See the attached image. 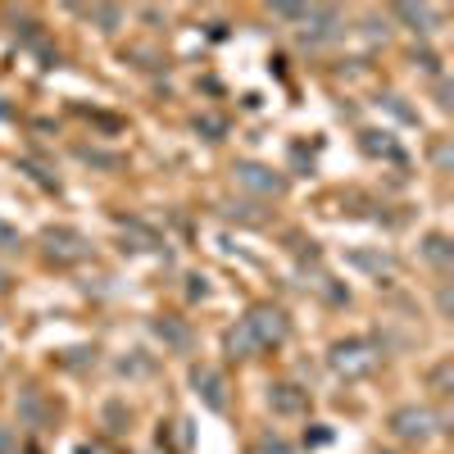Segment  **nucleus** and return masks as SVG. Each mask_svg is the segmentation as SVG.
<instances>
[{
    "label": "nucleus",
    "instance_id": "f03ea898",
    "mask_svg": "<svg viewBox=\"0 0 454 454\" xmlns=\"http://www.w3.org/2000/svg\"><path fill=\"white\" fill-rule=\"evenodd\" d=\"M387 427H391V436L395 441H409V445H423V441H432L436 432H441V413L436 409H427V404H400L391 419H387Z\"/></svg>",
    "mask_w": 454,
    "mask_h": 454
},
{
    "label": "nucleus",
    "instance_id": "20e7f679",
    "mask_svg": "<svg viewBox=\"0 0 454 454\" xmlns=\"http://www.w3.org/2000/svg\"><path fill=\"white\" fill-rule=\"evenodd\" d=\"M192 387H196V395L205 400V409H214V413L227 409V377H223L218 368L196 364V368H192Z\"/></svg>",
    "mask_w": 454,
    "mask_h": 454
},
{
    "label": "nucleus",
    "instance_id": "39448f33",
    "mask_svg": "<svg viewBox=\"0 0 454 454\" xmlns=\"http://www.w3.org/2000/svg\"><path fill=\"white\" fill-rule=\"evenodd\" d=\"M42 241H46V259H55V263L87 259V241H82V232H73V227H51Z\"/></svg>",
    "mask_w": 454,
    "mask_h": 454
},
{
    "label": "nucleus",
    "instance_id": "a211bd4d",
    "mask_svg": "<svg viewBox=\"0 0 454 454\" xmlns=\"http://www.w3.org/2000/svg\"><path fill=\"white\" fill-rule=\"evenodd\" d=\"M450 372H454V368H450V359H441V364L427 372V382H432V391H436V395H450Z\"/></svg>",
    "mask_w": 454,
    "mask_h": 454
},
{
    "label": "nucleus",
    "instance_id": "0eeeda50",
    "mask_svg": "<svg viewBox=\"0 0 454 454\" xmlns=\"http://www.w3.org/2000/svg\"><path fill=\"white\" fill-rule=\"evenodd\" d=\"M269 409L282 413V419H295V413L309 409V391H300L295 382H273L269 387Z\"/></svg>",
    "mask_w": 454,
    "mask_h": 454
},
{
    "label": "nucleus",
    "instance_id": "f3484780",
    "mask_svg": "<svg viewBox=\"0 0 454 454\" xmlns=\"http://www.w3.org/2000/svg\"><path fill=\"white\" fill-rule=\"evenodd\" d=\"M364 150H368V155H391V160H400V150L387 141V132H364Z\"/></svg>",
    "mask_w": 454,
    "mask_h": 454
},
{
    "label": "nucleus",
    "instance_id": "1a4fd4ad",
    "mask_svg": "<svg viewBox=\"0 0 454 454\" xmlns=\"http://www.w3.org/2000/svg\"><path fill=\"white\" fill-rule=\"evenodd\" d=\"M155 336L164 340L168 350H177V355L192 350V327H186L182 318H155Z\"/></svg>",
    "mask_w": 454,
    "mask_h": 454
},
{
    "label": "nucleus",
    "instance_id": "f8f14e48",
    "mask_svg": "<svg viewBox=\"0 0 454 454\" xmlns=\"http://www.w3.org/2000/svg\"><path fill=\"white\" fill-rule=\"evenodd\" d=\"M51 404L42 400V391H23L19 395V419H27V423H51Z\"/></svg>",
    "mask_w": 454,
    "mask_h": 454
},
{
    "label": "nucleus",
    "instance_id": "2eb2a0df",
    "mask_svg": "<svg viewBox=\"0 0 454 454\" xmlns=\"http://www.w3.org/2000/svg\"><path fill=\"white\" fill-rule=\"evenodd\" d=\"M423 254H427V263H436V269H450V241L445 237H427Z\"/></svg>",
    "mask_w": 454,
    "mask_h": 454
},
{
    "label": "nucleus",
    "instance_id": "6ab92c4d",
    "mask_svg": "<svg viewBox=\"0 0 454 454\" xmlns=\"http://www.w3.org/2000/svg\"><path fill=\"white\" fill-rule=\"evenodd\" d=\"M78 155H82L87 164H105V168H119V155H100V150H91V145H82Z\"/></svg>",
    "mask_w": 454,
    "mask_h": 454
},
{
    "label": "nucleus",
    "instance_id": "f257e3e1",
    "mask_svg": "<svg viewBox=\"0 0 454 454\" xmlns=\"http://www.w3.org/2000/svg\"><path fill=\"white\" fill-rule=\"evenodd\" d=\"M377 364H382V346L372 336H346L327 350V368L336 377H346V382H359V377L377 372Z\"/></svg>",
    "mask_w": 454,
    "mask_h": 454
},
{
    "label": "nucleus",
    "instance_id": "9b49d317",
    "mask_svg": "<svg viewBox=\"0 0 454 454\" xmlns=\"http://www.w3.org/2000/svg\"><path fill=\"white\" fill-rule=\"evenodd\" d=\"M350 263H355V269H364V273H372L377 282H382V278H391V273H395V263H391V254H372V250H355V254H350Z\"/></svg>",
    "mask_w": 454,
    "mask_h": 454
},
{
    "label": "nucleus",
    "instance_id": "423d86ee",
    "mask_svg": "<svg viewBox=\"0 0 454 454\" xmlns=\"http://www.w3.org/2000/svg\"><path fill=\"white\" fill-rule=\"evenodd\" d=\"M237 182L254 196H282V186H286L273 168H263V164H237Z\"/></svg>",
    "mask_w": 454,
    "mask_h": 454
},
{
    "label": "nucleus",
    "instance_id": "5701e85b",
    "mask_svg": "<svg viewBox=\"0 0 454 454\" xmlns=\"http://www.w3.org/2000/svg\"><path fill=\"white\" fill-rule=\"evenodd\" d=\"M305 441H309V445H327V441H332V432H327V427H318V432H314V436H305Z\"/></svg>",
    "mask_w": 454,
    "mask_h": 454
},
{
    "label": "nucleus",
    "instance_id": "412c9836",
    "mask_svg": "<svg viewBox=\"0 0 454 454\" xmlns=\"http://www.w3.org/2000/svg\"><path fill=\"white\" fill-rule=\"evenodd\" d=\"M0 454H19V436L10 427H0Z\"/></svg>",
    "mask_w": 454,
    "mask_h": 454
},
{
    "label": "nucleus",
    "instance_id": "dca6fc26",
    "mask_svg": "<svg viewBox=\"0 0 454 454\" xmlns=\"http://www.w3.org/2000/svg\"><path fill=\"white\" fill-rule=\"evenodd\" d=\"M87 19H96L105 32H114V27H119L123 23V10H114V5H91V10H82Z\"/></svg>",
    "mask_w": 454,
    "mask_h": 454
},
{
    "label": "nucleus",
    "instance_id": "aec40b11",
    "mask_svg": "<svg viewBox=\"0 0 454 454\" xmlns=\"http://www.w3.org/2000/svg\"><path fill=\"white\" fill-rule=\"evenodd\" d=\"M273 14H278V19H291V23H305L309 5H273Z\"/></svg>",
    "mask_w": 454,
    "mask_h": 454
},
{
    "label": "nucleus",
    "instance_id": "4468645a",
    "mask_svg": "<svg viewBox=\"0 0 454 454\" xmlns=\"http://www.w3.org/2000/svg\"><path fill=\"white\" fill-rule=\"evenodd\" d=\"M123 241H132L128 250H155V246H160V237L150 232L145 223H137V218H128V223H123Z\"/></svg>",
    "mask_w": 454,
    "mask_h": 454
},
{
    "label": "nucleus",
    "instance_id": "9d476101",
    "mask_svg": "<svg viewBox=\"0 0 454 454\" xmlns=\"http://www.w3.org/2000/svg\"><path fill=\"white\" fill-rule=\"evenodd\" d=\"M223 346H227V355H232V359H254V355H263V350L254 346V336H250V327H246V323H237V327H227V336H223Z\"/></svg>",
    "mask_w": 454,
    "mask_h": 454
},
{
    "label": "nucleus",
    "instance_id": "6e6552de",
    "mask_svg": "<svg viewBox=\"0 0 454 454\" xmlns=\"http://www.w3.org/2000/svg\"><path fill=\"white\" fill-rule=\"evenodd\" d=\"M336 23H340V14H336V10L309 5V14H305V27H300V42H309V46L327 42V36L336 32Z\"/></svg>",
    "mask_w": 454,
    "mask_h": 454
},
{
    "label": "nucleus",
    "instance_id": "7ed1b4c3",
    "mask_svg": "<svg viewBox=\"0 0 454 454\" xmlns=\"http://www.w3.org/2000/svg\"><path fill=\"white\" fill-rule=\"evenodd\" d=\"M241 323L250 327V336H254V346H259V350H273V346H282L286 332H291V323H286V314H282L278 305H254Z\"/></svg>",
    "mask_w": 454,
    "mask_h": 454
},
{
    "label": "nucleus",
    "instance_id": "ddd939ff",
    "mask_svg": "<svg viewBox=\"0 0 454 454\" xmlns=\"http://www.w3.org/2000/svg\"><path fill=\"white\" fill-rule=\"evenodd\" d=\"M395 19H404V23H413V32H432L441 14H436L432 5H395Z\"/></svg>",
    "mask_w": 454,
    "mask_h": 454
},
{
    "label": "nucleus",
    "instance_id": "b1692460",
    "mask_svg": "<svg viewBox=\"0 0 454 454\" xmlns=\"http://www.w3.org/2000/svg\"><path fill=\"white\" fill-rule=\"evenodd\" d=\"M5 286H10V273H5V269H0V291H5Z\"/></svg>",
    "mask_w": 454,
    "mask_h": 454
},
{
    "label": "nucleus",
    "instance_id": "4be33fe9",
    "mask_svg": "<svg viewBox=\"0 0 454 454\" xmlns=\"http://www.w3.org/2000/svg\"><path fill=\"white\" fill-rule=\"evenodd\" d=\"M19 246V232H14V227H5V223H0V250H14Z\"/></svg>",
    "mask_w": 454,
    "mask_h": 454
}]
</instances>
